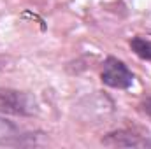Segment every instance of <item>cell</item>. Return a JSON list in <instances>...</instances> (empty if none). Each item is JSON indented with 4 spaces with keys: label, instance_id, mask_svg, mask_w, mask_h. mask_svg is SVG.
<instances>
[{
    "label": "cell",
    "instance_id": "5",
    "mask_svg": "<svg viewBox=\"0 0 151 149\" xmlns=\"http://www.w3.org/2000/svg\"><path fill=\"white\" fill-rule=\"evenodd\" d=\"M128 46L139 60L151 63V39L144 37V35H134L128 40Z\"/></svg>",
    "mask_w": 151,
    "mask_h": 149
},
{
    "label": "cell",
    "instance_id": "3",
    "mask_svg": "<svg viewBox=\"0 0 151 149\" xmlns=\"http://www.w3.org/2000/svg\"><path fill=\"white\" fill-rule=\"evenodd\" d=\"M99 77H100V82L111 90H130L135 81V74L132 72V69L114 54L104 58Z\"/></svg>",
    "mask_w": 151,
    "mask_h": 149
},
{
    "label": "cell",
    "instance_id": "4",
    "mask_svg": "<svg viewBox=\"0 0 151 149\" xmlns=\"http://www.w3.org/2000/svg\"><path fill=\"white\" fill-rule=\"evenodd\" d=\"M100 144L106 148H151V135L137 130V128H116L107 132L102 139Z\"/></svg>",
    "mask_w": 151,
    "mask_h": 149
},
{
    "label": "cell",
    "instance_id": "2",
    "mask_svg": "<svg viewBox=\"0 0 151 149\" xmlns=\"http://www.w3.org/2000/svg\"><path fill=\"white\" fill-rule=\"evenodd\" d=\"M0 114L34 117L39 114V102L30 91L16 88H0Z\"/></svg>",
    "mask_w": 151,
    "mask_h": 149
},
{
    "label": "cell",
    "instance_id": "1",
    "mask_svg": "<svg viewBox=\"0 0 151 149\" xmlns=\"http://www.w3.org/2000/svg\"><path fill=\"white\" fill-rule=\"evenodd\" d=\"M46 133L32 130L0 114V148H37L44 144Z\"/></svg>",
    "mask_w": 151,
    "mask_h": 149
},
{
    "label": "cell",
    "instance_id": "6",
    "mask_svg": "<svg viewBox=\"0 0 151 149\" xmlns=\"http://www.w3.org/2000/svg\"><path fill=\"white\" fill-rule=\"evenodd\" d=\"M137 112L142 117H146V119L151 121V91H146L141 97V100L137 102Z\"/></svg>",
    "mask_w": 151,
    "mask_h": 149
}]
</instances>
